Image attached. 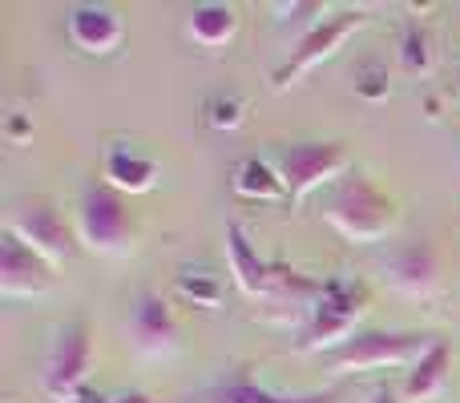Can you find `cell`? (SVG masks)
Listing matches in <instances>:
<instances>
[{
    "instance_id": "cell-14",
    "label": "cell",
    "mask_w": 460,
    "mask_h": 403,
    "mask_svg": "<svg viewBox=\"0 0 460 403\" xmlns=\"http://www.w3.org/2000/svg\"><path fill=\"white\" fill-rule=\"evenodd\" d=\"M448 367H453V351L448 343H432L412 367H408V380H404V399L412 403H429V399H440L448 388Z\"/></svg>"
},
{
    "instance_id": "cell-6",
    "label": "cell",
    "mask_w": 460,
    "mask_h": 403,
    "mask_svg": "<svg viewBox=\"0 0 460 403\" xmlns=\"http://www.w3.org/2000/svg\"><path fill=\"white\" fill-rule=\"evenodd\" d=\"M348 150L340 142H299L287 145L279 153V174H283V186L291 194V202H303L307 194H315L319 186H332L335 178L348 170Z\"/></svg>"
},
{
    "instance_id": "cell-21",
    "label": "cell",
    "mask_w": 460,
    "mask_h": 403,
    "mask_svg": "<svg viewBox=\"0 0 460 403\" xmlns=\"http://www.w3.org/2000/svg\"><path fill=\"white\" fill-rule=\"evenodd\" d=\"M243 118H246V101L243 97H234V93H218L215 101L207 105V121L215 129H238L243 126Z\"/></svg>"
},
{
    "instance_id": "cell-22",
    "label": "cell",
    "mask_w": 460,
    "mask_h": 403,
    "mask_svg": "<svg viewBox=\"0 0 460 403\" xmlns=\"http://www.w3.org/2000/svg\"><path fill=\"white\" fill-rule=\"evenodd\" d=\"M73 403H154L142 391H126V396H102V399H73Z\"/></svg>"
},
{
    "instance_id": "cell-16",
    "label": "cell",
    "mask_w": 460,
    "mask_h": 403,
    "mask_svg": "<svg viewBox=\"0 0 460 403\" xmlns=\"http://www.w3.org/2000/svg\"><path fill=\"white\" fill-rule=\"evenodd\" d=\"M190 37L194 45L202 48H223L230 40L238 37V8L234 4H218V0H210V4H199L190 13Z\"/></svg>"
},
{
    "instance_id": "cell-1",
    "label": "cell",
    "mask_w": 460,
    "mask_h": 403,
    "mask_svg": "<svg viewBox=\"0 0 460 403\" xmlns=\"http://www.w3.org/2000/svg\"><path fill=\"white\" fill-rule=\"evenodd\" d=\"M323 218L340 230L348 242H384L396 230L400 214L388 194H380L367 178H343L323 206Z\"/></svg>"
},
{
    "instance_id": "cell-3",
    "label": "cell",
    "mask_w": 460,
    "mask_h": 403,
    "mask_svg": "<svg viewBox=\"0 0 460 403\" xmlns=\"http://www.w3.org/2000/svg\"><path fill=\"white\" fill-rule=\"evenodd\" d=\"M432 343H437L432 335H416V331H359L351 343H343L340 351H332L323 359L340 375L384 372V367H412Z\"/></svg>"
},
{
    "instance_id": "cell-19",
    "label": "cell",
    "mask_w": 460,
    "mask_h": 403,
    "mask_svg": "<svg viewBox=\"0 0 460 403\" xmlns=\"http://www.w3.org/2000/svg\"><path fill=\"white\" fill-rule=\"evenodd\" d=\"M400 61H404L408 73H429L432 69V40L424 32L420 21L404 24V37H400Z\"/></svg>"
},
{
    "instance_id": "cell-15",
    "label": "cell",
    "mask_w": 460,
    "mask_h": 403,
    "mask_svg": "<svg viewBox=\"0 0 460 403\" xmlns=\"http://www.w3.org/2000/svg\"><path fill=\"white\" fill-rule=\"evenodd\" d=\"M105 186L118 194H126V198H134V194H150L154 186H158V166H154L150 158H142V153L134 150H110L105 153Z\"/></svg>"
},
{
    "instance_id": "cell-18",
    "label": "cell",
    "mask_w": 460,
    "mask_h": 403,
    "mask_svg": "<svg viewBox=\"0 0 460 403\" xmlns=\"http://www.w3.org/2000/svg\"><path fill=\"white\" fill-rule=\"evenodd\" d=\"M340 396L335 391H327V396H275V391L259 388V383H223V388H210L202 391L194 403H335Z\"/></svg>"
},
{
    "instance_id": "cell-4",
    "label": "cell",
    "mask_w": 460,
    "mask_h": 403,
    "mask_svg": "<svg viewBox=\"0 0 460 403\" xmlns=\"http://www.w3.org/2000/svg\"><path fill=\"white\" fill-rule=\"evenodd\" d=\"M77 238L93 254H129L137 238V222L129 214L126 194L110 190V186H93L81 194L77 206Z\"/></svg>"
},
{
    "instance_id": "cell-17",
    "label": "cell",
    "mask_w": 460,
    "mask_h": 403,
    "mask_svg": "<svg viewBox=\"0 0 460 403\" xmlns=\"http://www.w3.org/2000/svg\"><path fill=\"white\" fill-rule=\"evenodd\" d=\"M234 194L238 198H251V202H275L287 194V186H283L279 166H270V162H262V158H246L243 166L234 170Z\"/></svg>"
},
{
    "instance_id": "cell-12",
    "label": "cell",
    "mask_w": 460,
    "mask_h": 403,
    "mask_svg": "<svg viewBox=\"0 0 460 403\" xmlns=\"http://www.w3.org/2000/svg\"><path fill=\"white\" fill-rule=\"evenodd\" d=\"M65 29H69L73 45L89 57H110L113 48L126 40V24H121V16L105 4H77L69 13V21H65Z\"/></svg>"
},
{
    "instance_id": "cell-11",
    "label": "cell",
    "mask_w": 460,
    "mask_h": 403,
    "mask_svg": "<svg viewBox=\"0 0 460 403\" xmlns=\"http://www.w3.org/2000/svg\"><path fill=\"white\" fill-rule=\"evenodd\" d=\"M223 238H226L230 275H234V283L243 294H270L279 283H287V275L275 267V262L259 258V250L251 246V238H246V230L238 226V222H230Z\"/></svg>"
},
{
    "instance_id": "cell-20",
    "label": "cell",
    "mask_w": 460,
    "mask_h": 403,
    "mask_svg": "<svg viewBox=\"0 0 460 403\" xmlns=\"http://www.w3.org/2000/svg\"><path fill=\"white\" fill-rule=\"evenodd\" d=\"M178 291H182L186 299H194V307H218L223 286H218V278L207 275V270H190V267H186L182 275H178Z\"/></svg>"
},
{
    "instance_id": "cell-5",
    "label": "cell",
    "mask_w": 460,
    "mask_h": 403,
    "mask_svg": "<svg viewBox=\"0 0 460 403\" xmlns=\"http://www.w3.org/2000/svg\"><path fill=\"white\" fill-rule=\"evenodd\" d=\"M93 372V327L85 319L65 323L57 331L53 347L45 359V396L57 403H73L81 399V388L89 383Z\"/></svg>"
},
{
    "instance_id": "cell-8",
    "label": "cell",
    "mask_w": 460,
    "mask_h": 403,
    "mask_svg": "<svg viewBox=\"0 0 460 403\" xmlns=\"http://www.w3.org/2000/svg\"><path fill=\"white\" fill-rule=\"evenodd\" d=\"M8 234H16L32 254H40L49 267L73 258V250H77L69 222H65L61 214H57V206L45 202V198L16 202L13 214H8Z\"/></svg>"
},
{
    "instance_id": "cell-13",
    "label": "cell",
    "mask_w": 460,
    "mask_h": 403,
    "mask_svg": "<svg viewBox=\"0 0 460 403\" xmlns=\"http://www.w3.org/2000/svg\"><path fill=\"white\" fill-rule=\"evenodd\" d=\"M129 335H134V347L142 355H162V351H174L178 343V319L170 311V302L162 294H142V302L134 307L129 319Z\"/></svg>"
},
{
    "instance_id": "cell-9",
    "label": "cell",
    "mask_w": 460,
    "mask_h": 403,
    "mask_svg": "<svg viewBox=\"0 0 460 403\" xmlns=\"http://www.w3.org/2000/svg\"><path fill=\"white\" fill-rule=\"evenodd\" d=\"M53 291V267L40 254H32L16 234L0 238V294L8 299H32Z\"/></svg>"
},
{
    "instance_id": "cell-10",
    "label": "cell",
    "mask_w": 460,
    "mask_h": 403,
    "mask_svg": "<svg viewBox=\"0 0 460 403\" xmlns=\"http://www.w3.org/2000/svg\"><path fill=\"white\" fill-rule=\"evenodd\" d=\"M384 278L408 299H429L440 286V262L429 242H408L384 262Z\"/></svg>"
},
{
    "instance_id": "cell-2",
    "label": "cell",
    "mask_w": 460,
    "mask_h": 403,
    "mask_svg": "<svg viewBox=\"0 0 460 403\" xmlns=\"http://www.w3.org/2000/svg\"><path fill=\"white\" fill-rule=\"evenodd\" d=\"M364 311H367V299L356 283H348V278H327V283L319 286L315 307H311V323H307V331H303V347L323 351V355L340 351L343 343H351L359 335L356 327H359V319H364Z\"/></svg>"
},
{
    "instance_id": "cell-23",
    "label": "cell",
    "mask_w": 460,
    "mask_h": 403,
    "mask_svg": "<svg viewBox=\"0 0 460 403\" xmlns=\"http://www.w3.org/2000/svg\"><path fill=\"white\" fill-rule=\"evenodd\" d=\"M367 403H404V391H396V388H376L372 396H367Z\"/></svg>"
},
{
    "instance_id": "cell-7",
    "label": "cell",
    "mask_w": 460,
    "mask_h": 403,
    "mask_svg": "<svg viewBox=\"0 0 460 403\" xmlns=\"http://www.w3.org/2000/svg\"><path fill=\"white\" fill-rule=\"evenodd\" d=\"M367 24V16L359 13V8H348V13H335L327 16L323 24H315V29L307 32V37L299 40V45L291 48V57H287L283 65L275 69V89H287L295 85L299 77H307L315 65L332 61L335 53H340L343 45H348V37H356L359 29Z\"/></svg>"
}]
</instances>
